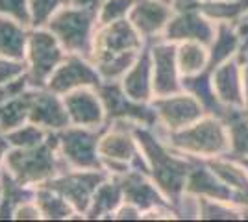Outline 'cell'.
I'll return each instance as SVG.
<instances>
[{"mask_svg": "<svg viewBox=\"0 0 248 222\" xmlns=\"http://www.w3.org/2000/svg\"><path fill=\"white\" fill-rule=\"evenodd\" d=\"M4 169L22 185L37 187L65 170V163L58 154L56 132H48L46 139L30 148H10Z\"/></svg>", "mask_w": 248, "mask_h": 222, "instance_id": "obj_1", "label": "cell"}, {"mask_svg": "<svg viewBox=\"0 0 248 222\" xmlns=\"http://www.w3.org/2000/svg\"><path fill=\"white\" fill-rule=\"evenodd\" d=\"M152 107L155 109L157 118L170 130L187 126L191 120H195L198 117L197 104L182 95H169V96H157Z\"/></svg>", "mask_w": 248, "mask_h": 222, "instance_id": "obj_15", "label": "cell"}, {"mask_svg": "<svg viewBox=\"0 0 248 222\" xmlns=\"http://www.w3.org/2000/svg\"><path fill=\"white\" fill-rule=\"evenodd\" d=\"M128 19L139 35L148 41L154 39L159 32H165L170 21V10L163 0H135Z\"/></svg>", "mask_w": 248, "mask_h": 222, "instance_id": "obj_12", "label": "cell"}, {"mask_svg": "<svg viewBox=\"0 0 248 222\" xmlns=\"http://www.w3.org/2000/svg\"><path fill=\"white\" fill-rule=\"evenodd\" d=\"M2 181V204H0V221H13L15 209L28 200L35 198V187L22 185L6 169L0 172Z\"/></svg>", "mask_w": 248, "mask_h": 222, "instance_id": "obj_18", "label": "cell"}, {"mask_svg": "<svg viewBox=\"0 0 248 222\" xmlns=\"http://www.w3.org/2000/svg\"><path fill=\"white\" fill-rule=\"evenodd\" d=\"M13 221H43V215L39 211V206L35 204V198L21 204L13 213Z\"/></svg>", "mask_w": 248, "mask_h": 222, "instance_id": "obj_29", "label": "cell"}, {"mask_svg": "<svg viewBox=\"0 0 248 222\" xmlns=\"http://www.w3.org/2000/svg\"><path fill=\"white\" fill-rule=\"evenodd\" d=\"M28 122V89L0 106V135Z\"/></svg>", "mask_w": 248, "mask_h": 222, "instance_id": "obj_21", "label": "cell"}, {"mask_svg": "<svg viewBox=\"0 0 248 222\" xmlns=\"http://www.w3.org/2000/svg\"><path fill=\"white\" fill-rule=\"evenodd\" d=\"M35 204L39 206L43 221H71V219H82L69 200L62 196L58 191L50 189L48 185H37L35 187Z\"/></svg>", "mask_w": 248, "mask_h": 222, "instance_id": "obj_19", "label": "cell"}, {"mask_svg": "<svg viewBox=\"0 0 248 222\" xmlns=\"http://www.w3.org/2000/svg\"><path fill=\"white\" fill-rule=\"evenodd\" d=\"M145 48V39L139 35L130 19L102 24L96 28L93 37V50L89 59L102 58V56H113L124 52H141Z\"/></svg>", "mask_w": 248, "mask_h": 222, "instance_id": "obj_7", "label": "cell"}, {"mask_svg": "<svg viewBox=\"0 0 248 222\" xmlns=\"http://www.w3.org/2000/svg\"><path fill=\"white\" fill-rule=\"evenodd\" d=\"M96 93L106 109L108 124L115 120H128L141 126H154L157 120L154 107L146 102H135L134 98H130L124 93L121 82H102L96 87Z\"/></svg>", "mask_w": 248, "mask_h": 222, "instance_id": "obj_6", "label": "cell"}, {"mask_svg": "<svg viewBox=\"0 0 248 222\" xmlns=\"http://www.w3.org/2000/svg\"><path fill=\"white\" fill-rule=\"evenodd\" d=\"M28 87L30 85H28V80H26V74L17 78V80H11L8 84H2L0 85V106H4L6 102H10L11 98L24 93Z\"/></svg>", "mask_w": 248, "mask_h": 222, "instance_id": "obj_28", "label": "cell"}, {"mask_svg": "<svg viewBox=\"0 0 248 222\" xmlns=\"http://www.w3.org/2000/svg\"><path fill=\"white\" fill-rule=\"evenodd\" d=\"M176 61H178V67L186 74L195 73L197 69H200V63H202L200 48L195 46V44H184V46L178 50Z\"/></svg>", "mask_w": 248, "mask_h": 222, "instance_id": "obj_26", "label": "cell"}, {"mask_svg": "<svg viewBox=\"0 0 248 222\" xmlns=\"http://www.w3.org/2000/svg\"><path fill=\"white\" fill-rule=\"evenodd\" d=\"M152 54V85L154 96H169L178 91L176 78V50L170 44H154L150 48Z\"/></svg>", "mask_w": 248, "mask_h": 222, "instance_id": "obj_13", "label": "cell"}, {"mask_svg": "<svg viewBox=\"0 0 248 222\" xmlns=\"http://www.w3.org/2000/svg\"><path fill=\"white\" fill-rule=\"evenodd\" d=\"M30 30L21 22L0 15V58L24 61Z\"/></svg>", "mask_w": 248, "mask_h": 222, "instance_id": "obj_17", "label": "cell"}, {"mask_svg": "<svg viewBox=\"0 0 248 222\" xmlns=\"http://www.w3.org/2000/svg\"><path fill=\"white\" fill-rule=\"evenodd\" d=\"M63 102L67 107L69 120L74 126L94 128L100 130L108 124L106 109L96 93V87H82L63 95Z\"/></svg>", "mask_w": 248, "mask_h": 222, "instance_id": "obj_10", "label": "cell"}, {"mask_svg": "<svg viewBox=\"0 0 248 222\" xmlns=\"http://www.w3.org/2000/svg\"><path fill=\"white\" fill-rule=\"evenodd\" d=\"M124 202L123 185L119 176L109 174L106 180L94 191L89 209L85 213V219L89 221H100V219H111L119 206Z\"/></svg>", "mask_w": 248, "mask_h": 222, "instance_id": "obj_16", "label": "cell"}, {"mask_svg": "<svg viewBox=\"0 0 248 222\" xmlns=\"http://www.w3.org/2000/svg\"><path fill=\"white\" fill-rule=\"evenodd\" d=\"M115 176H119L121 185H123L124 202L134 204L143 213L165 204L159 187H155L154 181L148 180L150 176L143 170L130 169L124 174H115Z\"/></svg>", "mask_w": 248, "mask_h": 222, "instance_id": "obj_11", "label": "cell"}, {"mask_svg": "<svg viewBox=\"0 0 248 222\" xmlns=\"http://www.w3.org/2000/svg\"><path fill=\"white\" fill-rule=\"evenodd\" d=\"M67 50L46 28H31L26 46V80L30 87H46L52 73L67 58Z\"/></svg>", "mask_w": 248, "mask_h": 222, "instance_id": "obj_3", "label": "cell"}, {"mask_svg": "<svg viewBox=\"0 0 248 222\" xmlns=\"http://www.w3.org/2000/svg\"><path fill=\"white\" fill-rule=\"evenodd\" d=\"M8 150H10L8 143L4 141V137H0V172H2V169H4V161H6V154H8Z\"/></svg>", "mask_w": 248, "mask_h": 222, "instance_id": "obj_30", "label": "cell"}, {"mask_svg": "<svg viewBox=\"0 0 248 222\" xmlns=\"http://www.w3.org/2000/svg\"><path fill=\"white\" fill-rule=\"evenodd\" d=\"M109 176L106 169H65L41 185H48L65 196L82 219L89 209V204L98 185Z\"/></svg>", "mask_w": 248, "mask_h": 222, "instance_id": "obj_5", "label": "cell"}, {"mask_svg": "<svg viewBox=\"0 0 248 222\" xmlns=\"http://www.w3.org/2000/svg\"><path fill=\"white\" fill-rule=\"evenodd\" d=\"M0 15L2 17H10L13 21L31 28V15L28 0H0Z\"/></svg>", "mask_w": 248, "mask_h": 222, "instance_id": "obj_25", "label": "cell"}, {"mask_svg": "<svg viewBox=\"0 0 248 222\" xmlns=\"http://www.w3.org/2000/svg\"><path fill=\"white\" fill-rule=\"evenodd\" d=\"M46 28L50 30L69 54L89 58L93 50V37L98 28V10L65 6L52 17Z\"/></svg>", "mask_w": 248, "mask_h": 222, "instance_id": "obj_2", "label": "cell"}, {"mask_svg": "<svg viewBox=\"0 0 248 222\" xmlns=\"http://www.w3.org/2000/svg\"><path fill=\"white\" fill-rule=\"evenodd\" d=\"M134 4L135 0H102L98 8V26L126 19Z\"/></svg>", "mask_w": 248, "mask_h": 222, "instance_id": "obj_24", "label": "cell"}, {"mask_svg": "<svg viewBox=\"0 0 248 222\" xmlns=\"http://www.w3.org/2000/svg\"><path fill=\"white\" fill-rule=\"evenodd\" d=\"M31 15V28H43L58 11L71 6V0H28Z\"/></svg>", "mask_w": 248, "mask_h": 222, "instance_id": "obj_23", "label": "cell"}, {"mask_svg": "<svg viewBox=\"0 0 248 222\" xmlns=\"http://www.w3.org/2000/svg\"><path fill=\"white\" fill-rule=\"evenodd\" d=\"M220 132L218 128H215L213 124H198L197 128H191L186 132H180L172 137V143L180 148H187V150H213V148L220 147Z\"/></svg>", "mask_w": 248, "mask_h": 222, "instance_id": "obj_20", "label": "cell"}, {"mask_svg": "<svg viewBox=\"0 0 248 222\" xmlns=\"http://www.w3.org/2000/svg\"><path fill=\"white\" fill-rule=\"evenodd\" d=\"M46 135H48V130L37 126L33 122H26V124L11 130V132L0 135V137H4V141L8 143L10 148H30L43 143L46 139Z\"/></svg>", "mask_w": 248, "mask_h": 222, "instance_id": "obj_22", "label": "cell"}, {"mask_svg": "<svg viewBox=\"0 0 248 222\" xmlns=\"http://www.w3.org/2000/svg\"><path fill=\"white\" fill-rule=\"evenodd\" d=\"M124 93L135 102H148L154 96L152 85V54L150 48H143L130 71L121 80Z\"/></svg>", "mask_w": 248, "mask_h": 222, "instance_id": "obj_14", "label": "cell"}, {"mask_svg": "<svg viewBox=\"0 0 248 222\" xmlns=\"http://www.w3.org/2000/svg\"><path fill=\"white\" fill-rule=\"evenodd\" d=\"M28 122L48 132L71 126L63 96L46 87H28Z\"/></svg>", "mask_w": 248, "mask_h": 222, "instance_id": "obj_9", "label": "cell"}, {"mask_svg": "<svg viewBox=\"0 0 248 222\" xmlns=\"http://www.w3.org/2000/svg\"><path fill=\"white\" fill-rule=\"evenodd\" d=\"M100 84L102 78L89 58L80 54H67V58L60 63V67L52 73L46 89L63 96L76 89L98 87Z\"/></svg>", "mask_w": 248, "mask_h": 222, "instance_id": "obj_8", "label": "cell"}, {"mask_svg": "<svg viewBox=\"0 0 248 222\" xmlns=\"http://www.w3.org/2000/svg\"><path fill=\"white\" fill-rule=\"evenodd\" d=\"M104 128L94 130L71 124L56 132L58 154L67 169H104L98 152V141Z\"/></svg>", "mask_w": 248, "mask_h": 222, "instance_id": "obj_4", "label": "cell"}, {"mask_svg": "<svg viewBox=\"0 0 248 222\" xmlns=\"http://www.w3.org/2000/svg\"><path fill=\"white\" fill-rule=\"evenodd\" d=\"M24 73H26V63L24 61L0 58V85L21 78V76H24Z\"/></svg>", "mask_w": 248, "mask_h": 222, "instance_id": "obj_27", "label": "cell"}]
</instances>
